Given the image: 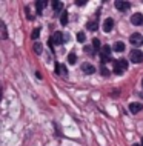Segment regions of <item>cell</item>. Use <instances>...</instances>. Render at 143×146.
I'll return each instance as SVG.
<instances>
[{
	"mask_svg": "<svg viewBox=\"0 0 143 146\" xmlns=\"http://www.w3.org/2000/svg\"><path fill=\"white\" fill-rule=\"evenodd\" d=\"M126 69H128V62H126L125 58H118V60L114 62V72H116L117 76H122Z\"/></svg>",
	"mask_w": 143,
	"mask_h": 146,
	"instance_id": "cell-1",
	"label": "cell"
},
{
	"mask_svg": "<svg viewBox=\"0 0 143 146\" xmlns=\"http://www.w3.org/2000/svg\"><path fill=\"white\" fill-rule=\"evenodd\" d=\"M129 58H131L132 63H142L143 62V52L138 51V49H132L131 54H129Z\"/></svg>",
	"mask_w": 143,
	"mask_h": 146,
	"instance_id": "cell-2",
	"label": "cell"
},
{
	"mask_svg": "<svg viewBox=\"0 0 143 146\" xmlns=\"http://www.w3.org/2000/svg\"><path fill=\"white\" fill-rule=\"evenodd\" d=\"M129 42H131V45H134L136 48H140V46L143 45V35L138 34V33L132 34V35L129 37Z\"/></svg>",
	"mask_w": 143,
	"mask_h": 146,
	"instance_id": "cell-3",
	"label": "cell"
},
{
	"mask_svg": "<svg viewBox=\"0 0 143 146\" xmlns=\"http://www.w3.org/2000/svg\"><path fill=\"white\" fill-rule=\"evenodd\" d=\"M100 52H102V62L103 63L111 60V46H103L100 49Z\"/></svg>",
	"mask_w": 143,
	"mask_h": 146,
	"instance_id": "cell-4",
	"label": "cell"
},
{
	"mask_svg": "<svg viewBox=\"0 0 143 146\" xmlns=\"http://www.w3.org/2000/svg\"><path fill=\"white\" fill-rule=\"evenodd\" d=\"M131 23L132 25H136V26H140V25H143V14H140V13H136L131 17Z\"/></svg>",
	"mask_w": 143,
	"mask_h": 146,
	"instance_id": "cell-5",
	"label": "cell"
},
{
	"mask_svg": "<svg viewBox=\"0 0 143 146\" xmlns=\"http://www.w3.org/2000/svg\"><path fill=\"white\" fill-rule=\"evenodd\" d=\"M116 8L118 11H128L129 9V2H126V0H117Z\"/></svg>",
	"mask_w": 143,
	"mask_h": 146,
	"instance_id": "cell-6",
	"label": "cell"
},
{
	"mask_svg": "<svg viewBox=\"0 0 143 146\" xmlns=\"http://www.w3.org/2000/svg\"><path fill=\"white\" fill-rule=\"evenodd\" d=\"M112 28H114V20L111 17L106 19V20L103 22V31H105V33H111Z\"/></svg>",
	"mask_w": 143,
	"mask_h": 146,
	"instance_id": "cell-7",
	"label": "cell"
},
{
	"mask_svg": "<svg viewBox=\"0 0 143 146\" xmlns=\"http://www.w3.org/2000/svg\"><path fill=\"white\" fill-rule=\"evenodd\" d=\"M82 71L85 74H94L95 72V68L91 65V63H83V65H82Z\"/></svg>",
	"mask_w": 143,
	"mask_h": 146,
	"instance_id": "cell-8",
	"label": "cell"
},
{
	"mask_svg": "<svg viewBox=\"0 0 143 146\" xmlns=\"http://www.w3.org/2000/svg\"><path fill=\"white\" fill-rule=\"evenodd\" d=\"M143 109V105L142 103H131L129 105V111L132 114H138Z\"/></svg>",
	"mask_w": 143,
	"mask_h": 146,
	"instance_id": "cell-9",
	"label": "cell"
},
{
	"mask_svg": "<svg viewBox=\"0 0 143 146\" xmlns=\"http://www.w3.org/2000/svg\"><path fill=\"white\" fill-rule=\"evenodd\" d=\"M51 42H54L55 45H62V42H63V35H62V33H54L53 38H51Z\"/></svg>",
	"mask_w": 143,
	"mask_h": 146,
	"instance_id": "cell-10",
	"label": "cell"
},
{
	"mask_svg": "<svg viewBox=\"0 0 143 146\" xmlns=\"http://www.w3.org/2000/svg\"><path fill=\"white\" fill-rule=\"evenodd\" d=\"M86 29H89V31L98 29V20H89L88 23H86Z\"/></svg>",
	"mask_w": 143,
	"mask_h": 146,
	"instance_id": "cell-11",
	"label": "cell"
},
{
	"mask_svg": "<svg viewBox=\"0 0 143 146\" xmlns=\"http://www.w3.org/2000/svg\"><path fill=\"white\" fill-rule=\"evenodd\" d=\"M55 72L59 74V76H66V68L63 65H60V63H55Z\"/></svg>",
	"mask_w": 143,
	"mask_h": 146,
	"instance_id": "cell-12",
	"label": "cell"
},
{
	"mask_svg": "<svg viewBox=\"0 0 143 146\" xmlns=\"http://www.w3.org/2000/svg\"><path fill=\"white\" fill-rule=\"evenodd\" d=\"M114 51H116V52H123V51H125V43L123 42H116L114 43Z\"/></svg>",
	"mask_w": 143,
	"mask_h": 146,
	"instance_id": "cell-13",
	"label": "cell"
},
{
	"mask_svg": "<svg viewBox=\"0 0 143 146\" xmlns=\"http://www.w3.org/2000/svg\"><path fill=\"white\" fill-rule=\"evenodd\" d=\"M53 6H54V11H55V13H59V11H60L62 8H63V3L55 0V2H53Z\"/></svg>",
	"mask_w": 143,
	"mask_h": 146,
	"instance_id": "cell-14",
	"label": "cell"
},
{
	"mask_svg": "<svg viewBox=\"0 0 143 146\" xmlns=\"http://www.w3.org/2000/svg\"><path fill=\"white\" fill-rule=\"evenodd\" d=\"M35 6H37V13H42L43 8L46 6V2H35Z\"/></svg>",
	"mask_w": 143,
	"mask_h": 146,
	"instance_id": "cell-15",
	"label": "cell"
},
{
	"mask_svg": "<svg viewBox=\"0 0 143 146\" xmlns=\"http://www.w3.org/2000/svg\"><path fill=\"white\" fill-rule=\"evenodd\" d=\"M92 46H94V49H102L103 48L100 45V40H98V38H92Z\"/></svg>",
	"mask_w": 143,
	"mask_h": 146,
	"instance_id": "cell-16",
	"label": "cell"
},
{
	"mask_svg": "<svg viewBox=\"0 0 143 146\" xmlns=\"http://www.w3.org/2000/svg\"><path fill=\"white\" fill-rule=\"evenodd\" d=\"M60 23L62 25H66V23H68V13H66V11H63V15L60 17Z\"/></svg>",
	"mask_w": 143,
	"mask_h": 146,
	"instance_id": "cell-17",
	"label": "cell"
},
{
	"mask_svg": "<svg viewBox=\"0 0 143 146\" xmlns=\"http://www.w3.org/2000/svg\"><path fill=\"white\" fill-rule=\"evenodd\" d=\"M68 62L71 63V65H74V63H75V62H77V56H75V54H74V52H71V54H69V56H68Z\"/></svg>",
	"mask_w": 143,
	"mask_h": 146,
	"instance_id": "cell-18",
	"label": "cell"
},
{
	"mask_svg": "<svg viewBox=\"0 0 143 146\" xmlns=\"http://www.w3.org/2000/svg\"><path fill=\"white\" fill-rule=\"evenodd\" d=\"M42 49H43V48H42V43H39V42H37V43L34 45V51H35L37 54H42Z\"/></svg>",
	"mask_w": 143,
	"mask_h": 146,
	"instance_id": "cell-19",
	"label": "cell"
},
{
	"mask_svg": "<svg viewBox=\"0 0 143 146\" xmlns=\"http://www.w3.org/2000/svg\"><path fill=\"white\" fill-rule=\"evenodd\" d=\"M2 38H8V33H6L5 23H2Z\"/></svg>",
	"mask_w": 143,
	"mask_h": 146,
	"instance_id": "cell-20",
	"label": "cell"
},
{
	"mask_svg": "<svg viewBox=\"0 0 143 146\" xmlns=\"http://www.w3.org/2000/svg\"><path fill=\"white\" fill-rule=\"evenodd\" d=\"M39 35H40V29L37 28V29H34V31H33V35H31V37H33L34 40H35V38H39Z\"/></svg>",
	"mask_w": 143,
	"mask_h": 146,
	"instance_id": "cell-21",
	"label": "cell"
},
{
	"mask_svg": "<svg viewBox=\"0 0 143 146\" xmlns=\"http://www.w3.org/2000/svg\"><path fill=\"white\" fill-rule=\"evenodd\" d=\"M77 40L80 42V43H83V42H85V34H83V33H78V34H77Z\"/></svg>",
	"mask_w": 143,
	"mask_h": 146,
	"instance_id": "cell-22",
	"label": "cell"
},
{
	"mask_svg": "<svg viewBox=\"0 0 143 146\" xmlns=\"http://www.w3.org/2000/svg\"><path fill=\"white\" fill-rule=\"evenodd\" d=\"M102 74H103V76H108V74H109V71L106 69V66H102Z\"/></svg>",
	"mask_w": 143,
	"mask_h": 146,
	"instance_id": "cell-23",
	"label": "cell"
},
{
	"mask_svg": "<svg viewBox=\"0 0 143 146\" xmlns=\"http://www.w3.org/2000/svg\"><path fill=\"white\" fill-rule=\"evenodd\" d=\"M77 3V6H85L86 5V0H78V2H75Z\"/></svg>",
	"mask_w": 143,
	"mask_h": 146,
	"instance_id": "cell-24",
	"label": "cell"
},
{
	"mask_svg": "<svg viewBox=\"0 0 143 146\" xmlns=\"http://www.w3.org/2000/svg\"><path fill=\"white\" fill-rule=\"evenodd\" d=\"M134 146H142V145H134Z\"/></svg>",
	"mask_w": 143,
	"mask_h": 146,
	"instance_id": "cell-25",
	"label": "cell"
},
{
	"mask_svg": "<svg viewBox=\"0 0 143 146\" xmlns=\"http://www.w3.org/2000/svg\"><path fill=\"white\" fill-rule=\"evenodd\" d=\"M142 146H143V139H142Z\"/></svg>",
	"mask_w": 143,
	"mask_h": 146,
	"instance_id": "cell-26",
	"label": "cell"
},
{
	"mask_svg": "<svg viewBox=\"0 0 143 146\" xmlns=\"http://www.w3.org/2000/svg\"><path fill=\"white\" fill-rule=\"evenodd\" d=\"M142 85H143V80H142Z\"/></svg>",
	"mask_w": 143,
	"mask_h": 146,
	"instance_id": "cell-27",
	"label": "cell"
}]
</instances>
